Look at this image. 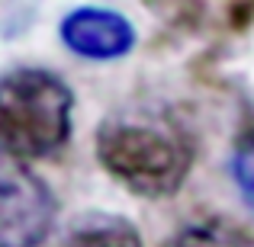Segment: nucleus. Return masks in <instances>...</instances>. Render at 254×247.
Instances as JSON below:
<instances>
[{"mask_svg":"<svg viewBox=\"0 0 254 247\" xmlns=\"http://www.w3.org/2000/svg\"><path fill=\"white\" fill-rule=\"evenodd\" d=\"M229 170H232V180H235L242 199L254 209V129L238 138L235 151H232V161H229Z\"/></svg>","mask_w":254,"mask_h":247,"instance_id":"obj_7","label":"nucleus"},{"mask_svg":"<svg viewBox=\"0 0 254 247\" xmlns=\"http://www.w3.org/2000/svg\"><path fill=\"white\" fill-rule=\"evenodd\" d=\"M58 218V199L29 164L0 157V244L42 247Z\"/></svg>","mask_w":254,"mask_h":247,"instance_id":"obj_3","label":"nucleus"},{"mask_svg":"<svg viewBox=\"0 0 254 247\" xmlns=\"http://www.w3.org/2000/svg\"><path fill=\"white\" fill-rule=\"evenodd\" d=\"M93 154L106 177L138 199H171L190 180L199 135L187 112L171 103H142L100 122Z\"/></svg>","mask_w":254,"mask_h":247,"instance_id":"obj_1","label":"nucleus"},{"mask_svg":"<svg viewBox=\"0 0 254 247\" xmlns=\"http://www.w3.org/2000/svg\"><path fill=\"white\" fill-rule=\"evenodd\" d=\"M0 247H6V244H0Z\"/></svg>","mask_w":254,"mask_h":247,"instance_id":"obj_8","label":"nucleus"},{"mask_svg":"<svg viewBox=\"0 0 254 247\" xmlns=\"http://www.w3.org/2000/svg\"><path fill=\"white\" fill-rule=\"evenodd\" d=\"M58 39L84 61H119L138 42L129 16L110 6H74L58 23Z\"/></svg>","mask_w":254,"mask_h":247,"instance_id":"obj_4","label":"nucleus"},{"mask_svg":"<svg viewBox=\"0 0 254 247\" xmlns=\"http://www.w3.org/2000/svg\"><path fill=\"white\" fill-rule=\"evenodd\" d=\"M58 247H145L138 228L113 212H87L68 231Z\"/></svg>","mask_w":254,"mask_h":247,"instance_id":"obj_5","label":"nucleus"},{"mask_svg":"<svg viewBox=\"0 0 254 247\" xmlns=\"http://www.w3.org/2000/svg\"><path fill=\"white\" fill-rule=\"evenodd\" d=\"M74 132V90L49 68L0 77V157L36 164L62 154Z\"/></svg>","mask_w":254,"mask_h":247,"instance_id":"obj_2","label":"nucleus"},{"mask_svg":"<svg viewBox=\"0 0 254 247\" xmlns=\"http://www.w3.org/2000/svg\"><path fill=\"white\" fill-rule=\"evenodd\" d=\"M161 247H254V235L219 215H206L177 228Z\"/></svg>","mask_w":254,"mask_h":247,"instance_id":"obj_6","label":"nucleus"}]
</instances>
